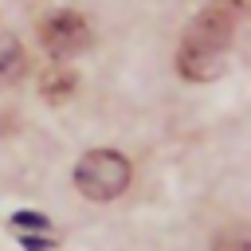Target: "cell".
Masks as SVG:
<instances>
[{
  "label": "cell",
  "mask_w": 251,
  "mask_h": 251,
  "mask_svg": "<svg viewBox=\"0 0 251 251\" xmlns=\"http://www.w3.org/2000/svg\"><path fill=\"white\" fill-rule=\"evenodd\" d=\"M235 20H239V4H208L188 24V31L180 39V51H176V67H180L184 78L208 82L224 71V51L231 47Z\"/></svg>",
  "instance_id": "obj_1"
},
{
  "label": "cell",
  "mask_w": 251,
  "mask_h": 251,
  "mask_svg": "<svg viewBox=\"0 0 251 251\" xmlns=\"http://www.w3.org/2000/svg\"><path fill=\"white\" fill-rule=\"evenodd\" d=\"M133 165L118 149H90L75 165V188L86 200H118L129 188Z\"/></svg>",
  "instance_id": "obj_2"
},
{
  "label": "cell",
  "mask_w": 251,
  "mask_h": 251,
  "mask_svg": "<svg viewBox=\"0 0 251 251\" xmlns=\"http://www.w3.org/2000/svg\"><path fill=\"white\" fill-rule=\"evenodd\" d=\"M39 43H43L47 55L71 59V55H78V51H86V47L94 43V31H90V24H86L78 12L59 8V12L43 16V24H39Z\"/></svg>",
  "instance_id": "obj_3"
},
{
  "label": "cell",
  "mask_w": 251,
  "mask_h": 251,
  "mask_svg": "<svg viewBox=\"0 0 251 251\" xmlns=\"http://www.w3.org/2000/svg\"><path fill=\"white\" fill-rule=\"evenodd\" d=\"M27 75V55L12 31H0V86H12Z\"/></svg>",
  "instance_id": "obj_4"
},
{
  "label": "cell",
  "mask_w": 251,
  "mask_h": 251,
  "mask_svg": "<svg viewBox=\"0 0 251 251\" xmlns=\"http://www.w3.org/2000/svg\"><path fill=\"white\" fill-rule=\"evenodd\" d=\"M75 86H78V75L71 67H51V71L39 75V94L47 102H67L75 94Z\"/></svg>",
  "instance_id": "obj_5"
},
{
  "label": "cell",
  "mask_w": 251,
  "mask_h": 251,
  "mask_svg": "<svg viewBox=\"0 0 251 251\" xmlns=\"http://www.w3.org/2000/svg\"><path fill=\"white\" fill-rule=\"evenodd\" d=\"M212 251H251V231L243 224H231L212 239Z\"/></svg>",
  "instance_id": "obj_6"
},
{
  "label": "cell",
  "mask_w": 251,
  "mask_h": 251,
  "mask_svg": "<svg viewBox=\"0 0 251 251\" xmlns=\"http://www.w3.org/2000/svg\"><path fill=\"white\" fill-rule=\"evenodd\" d=\"M24 251H51L55 247V235H20Z\"/></svg>",
  "instance_id": "obj_7"
}]
</instances>
